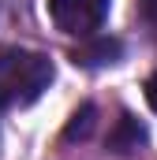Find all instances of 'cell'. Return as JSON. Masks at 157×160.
I'll list each match as a JSON object with an SVG mask.
<instances>
[{
    "mask_svg": "<svg viewBox=\"0 0 157 160\" xmlns=\"http://www.w3.org/2000/svg\"><path fill=\"white\" fill-rule=\"evenodd\" d=\"M49 82H52L49 56L30 48H4L0 52V112L38 101L49 89Z\"/></svg>",
    "mask_w": 157,
    "mask_h": 160,
    "instance_id": "6da1fadb",
    "label": "cell"
},
{
    "mask_svg": "<svg viewBox=\"0 0 157 160\" xmlns=\"http://www.w3.org/2000/svg\"><path fill=\"white\" fill-rule=\"evenodd\" d=\"M90 127H94V108L86 104L82 112H75V116H71V127L64 130V138H68V142H75V138H86V134H90Z\"/></svg>",
    "mask_w": 157,
    "mask_h": 160,
    "instance_id": "5b68a950",
    "label": "cell"
},
{
    "mask_svg": "<svg viewBox=\"0 0 157 160\" xmlns=\"http://www.w3.org/2000/svg\"><path fill=\"white\" fill-rule=\"evenodd\" d=\"M146 101H150V108L157 112V71L150 75V82H146Z\"/></svg>",
    "mask_w": 157,
    "mask_h": 160,
    "instance_id": "8992f818",
    "label": "cell"
},
{
    "mask_svg": "<svg viewBox=\"0 0 157 160\" xmlns=\"http://www.w3.org/2000/svg\"><path fill=\"white\" fill-rule=\"evenodd\" d=\"M142 142H146V130H142V123L135 119V116H120L116 119V130L109 134V145L116 149V153H135V149H142Z\"/></svg>",
    "mask_w": 157,
    "mask_h": 160,
    "instance_id": "3957f363",
    "label": "cell"
},
{
    "mask_svg": "<svg viewBox=\"0 0 157 160\" xmlns=\"http://www.w3.org/2000/svg\"><path fill=\"white\" fill-rule=\"evenodd\" d=\"M49 15L64 34L86 38L94 34L105 15H109V0H49Z\"/></svg>",
    "mask_w": 157,
    "mask_h": 160,
    "instance_id": "7a4b0ae2",
    "label": "cell"
},
{
    "mask_svg": "<svg viewBox=\"0 0 157 160\" xmlns=\"http://www.w3.org/2000/svg\"><path fill=\"white\" fill-rule=\"evenodd\" d=\"M142 11H146L150 19H157V0H142Z\"/></svg>",
    "mask_w": 157,
    "mask_h": 160,
    "instance_id": "52a82bcc",
    "label": "cell"
},
{
    "mask_svg": "<svg viewBox=\"0 0 157 160\" xmlns=\"http://www.w3.org/2000/svg\"><path fill=\"white\" fill-rule=\"evenodd\" d=\"M120 56V45L116 41H94V45H86V48H78L75 52V63H86V67H97V63H112Z\"/></svg>",
    "mask_w": 157,
    "mask_h": 160,
    "instance_id": "277c9868",
    "label": "cell"
}]
</instances>
